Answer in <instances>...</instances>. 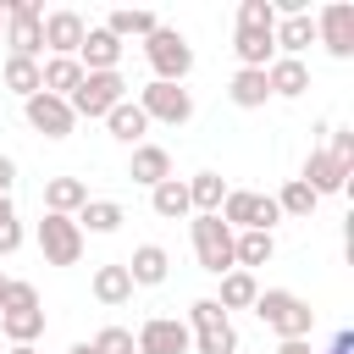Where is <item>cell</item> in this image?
Listing matches in <instances>:
<instances>
[{"label": "cell", "mask_w": 354, "mask_h": 354, "mask_svg": "<svg viewBox=\"0 0 354 354\" xmlns=\"http://www.w3.org/2000/svg\"><path fill=\"white\" fill-rule=\"evenodd\" d=\"M254 315H260V326H271L282 343L310 337V326H315V310H310L299 293H288V288H266V293L254 299Z\"/></svg>", "instance_id": "6da1fadb"}, {"label": "cell", "mask_w": 354, "mask_h": 354, "mask_svg": "<svg viewBox=\"0 0 354 354\" xmlns=\"http://www.w3.org/2000/svg\"><path fill=\"white\" fill-rule=\"evenodd\" d=\"M216 216H221L232 232H271V227L282 221L277 199H271V194H254V188H227V199H221Z\"/></svg>", "instance_id": "7a4b0ae2"}, {"label": "cell", "mask_w": 354, "mask_h": 354, "mask_svg": "<svg viewBox=\"0 0 354 354\" xmlns=\"http://www.w3.org/2000/svg\"><path fill=\"white\" fill-rule=\"evenodd\" d=\"M6 6V44L11 55L39 61L44 55V6L39 0H0Z\"/></svg>", "instance_id": "3957f363"}, {"label": "cell", "mask_w": 354, "mask_h": 354, "mask_svg": "<svg viewBox=\"0 0 354 354\" xmlns=\"http://www.w3.org/2000/svg\"><path fill=\"white\" fill-rule=\"evenodd\" d=\"M144 55H149V66H155V83H183V77L194 72V44H188L177 28H155V33L144 39Z\"/></svg>", "instance_id": "277c9868"}, {"label": "cell", "mask_w": 354, "mask_h": 354, "mask_svg": "<svg viewBox=\"0 0 354 354\" xmlns=\"http://www.w3.org/2000/svg\"><path fill=\"white\" fill-rule=\"evenodd\" d=\"M122 100H127V77L122 72H83V83L72 88L66 105H72V116H88L94 122V116H111Z\"/></svg>", "instance_id": "5b68a950"}, {"label": "cell", "mask_w": 354, "mask_h": 354, "mask_svg": "<svg viewBox=\"0 0 354 354\" xmlns=\"http://www.w3.org/2000/svg\"><path fill=\"white\" fill-rule=\"evenodd\" d=\"M149 122H166V127H183V122H194V94L183 88V83H144L138 88V100H133Z\"/></svg>", "instance_id": "8992f818"}, {"label": "cell", "mask_w": 354, "mask_h": 354, "mask_svg": "<svg viewBox=\"0 0 354 354\" xmlns=\"http://www.w3.org/2000/svg\"><path fill=\"white\" fill-rule=\"evenodd\" d=\"M194 254L210 277H227L232 271V227L221 216H194Z\"/></svg>", "instance_id": "52a82bcc"}, {"label": "cell", "mask_w": 354, "mask_h": 354, "mask_svg": "<svg viewBox=\"0 0 354 354\" xmlns=\"http://www.w3.org/2000/svg\"><path fill=\"white\" fill-rule=\"evenodd\" d=\"M39 249H44L50 266H77V260H83V232H77V221L44 210V221H39Z\"/></svg>", "instance_id": "ba28073f"}, {"label": "cell", "mask_w": 354, "mask_h": 354, "mask_svg": "<svg viewBox=\"0 0 354 354\" xmlns=\"http://www.w3.org/2000/svg\"><path fill=\"white\" fill-rule=\"evenodd\" d=\"M188 343H194L188 321H177V315H149V321L138 326V337H133V354H188Z\"/></svg>", "instance_id": "9c48e42d"}, {"label": "cell", "mask_w": 354, "mask_h": 354, "mask_svg": "<svg viewBox=\"0 0 354 354\" xmlns=\"http://www.w3.org/2000/svg\"><path fill=\"white\" fill-rule=\"evenodd\" d=\"M315 39L326 44V55L348 61V55H354V6H348V0L321 6V17H315Z\"/></svg>", "instance_id": "30bf717a"}, {"label": "cell", "mask_w": 354, "mask_h": 354, "mask_svg": "<svg viewBox=\"0 0 354 354\" xmlns=\"http://www.w3.org/2000/svg\"><path fill=\"white\" fill-rule=\"evenodd\" d=\"M22 116H28V127H33V133H44V138H66V133L77 127L72 105H66V100H55V94H44V88L22 100Z\"/></svg>", "instance_id": "8fae6325"}, {"label": "cell", "mask_w": 354, "mask_h": 354, "mask_svg": "<svg viewBox=\"0 0 354 354\" xmlns=\"http://www.w3.org/2000/svg\"><path fill=\"white\" fill-rule=\"evenodd\" d=\"M83 33H88V22H83L72 6H61V11H44V50H50V55H77Z\"/></svg>", "instance_id": "7c38bea8"}, {"label": "cell", "mask_w": 354, "mask_h": 354, "mask_svg": "<svg viewBox=\"0 0 354 354\" xmlns=\"http://www.w3.org/2000/svg\"><path fill=\"white\" fill-rule=\"evenodd\" d=\"M271 44H277V55H293V61H299V55L315 44V17H310V11H299V17H277Z\"/></svg>", "instance_id": "4fadbf2b"}, {"label": "cell", "mask_w": 354, "mask_h": 354, "mask_svg": "<svg viewBox=\"0 0 354 354\" xmlns=\"http://www.w3.org/2000/svg\"><path fill=\"white\" fill-rule=\"evenodd\" d=\"M116 61H122V39H111L105 28H88L77 44V66L83 72H116Z\"/></svg>", "instance_id": "5bb4252c"}, {"label": "cell", "mask_w": 354, "mask_h": 354, "mask_svg": "<svg viewBox=\"0 0 354 354\" xmlns=\"http://www.w3.org/2000/svg\"><path fill=\"white\" fill-rule=\"evenodd\" d=\"M299 183L321 199V194H343V188H348V171H343L326 149H310V160H304V177H299Z\"/></svg>", "instance_id": "9a60e30c"}, {"label": "cell", "mask_w": 354, "mask_h": 354, "mask_svg": "<svg viewBox=\"0 0 354 354\" xmlns=\"http://www.w3.org/2000/svg\"><path fill=\"white\" fill-rule=\"evenodd\" d=\"M122 266H127L133 288H160V282H166V271H171V254H166L160 243H138V249H133V260H122Z\"/></svg>", "instance_id": "2e32d148"}, {"label": "cell", "mask_w": 354, "mask_h": 354, "mask_svg": "<svg viewBox=\"0 0 354 354\" xmlns=\"http://www.w3.org/2000/svg\"><path fill=\"white\" fill-rule=\"evenodd\" d=\"M100 28H105L111 39H122V44H127V39H149V33L160 28V17H155V11H144V6H116Z\"/></svg>", "instance_id": "e0dca14e"}, {"label": "cell", "mask_w": 354, "mask_h": 354, "mask_svg": "<svg viewBox=\"0 0 354 354\" xmlns=\"http://www.w3.org/2000/svg\"><path fill=\"white\" fill-rule=\"evenodd\" d=\"M83 83V66H77V55H50L44 66H39V88L44 94H55V100H72V88Z\"/></svg>", "instance_id": "ac0fdd59"}, {"label": "cell", "mask_w": 354, "mask_h": 354, "mask_svg": "<svg viewBox=\"0 0 354 354\" xmlns=\"http://www.w3.org/2000/svg\"><path fill=\"white\" fill-rule=\"evenodd\" d=\"M266 88H271V94H282V100H299V94L310 88V66H304V61H293V55H277V61L266 66Z\"/></svg>", "instance_id": "d6986e66"}, {"label": "cell", "mask_w": 354, "mask_h": 354, "mask_svg": "<svg viewBox=\"0 0 354 354\" xmlns=\"http://www.w3.org/2000/svg\"><path fill=\"white\" fill-rule=\"evenodd\" d=\"M127 177H133V183H144V188H155V183H166V177H171V155H166L160 144H138V149H133V160H127Z\"/></svg>", "instance_id": "ffe728a7"}, {"label": "cell", "mask_w": 354, "mask_h": 354, "mask_svg": "<svg viewBox=\"0 0 354 354\" xmlns=\"http://www.w3.org/2000/svg\"><path fill=\"white\" fill-rule=\"evenodd\" d=\"M83 205H88L83 177H50V183H44V210H50V216H77Z\"/></svg>", "instance_id": "44dd1931"}, {"label": "cell", "mask_w": 354, "mask_h": 354, "mask_svg": "<svg viewBox=\"0 0 354 354\" xmlns=\"http://www.w3.org/2000/svg\"><path fill=\"white\" fill-rule=\"evenodd\" d=\"M72 221H77V232H83V238H88V232H100V238H105V232H116V227L127 221V210H122L116 199H88Z\"/></svg>", "instance_id": "7402d4cb"}, {"label": "cell", "mask_w": 354, "mask_h": 354, "mask_svg": "<svg viewBox=\"0 0 354 354\" xmlns=\"http://www.w3.org/2000/svg\"><path fill=\"white\" fill-rule=\"evenodd\" d=\"M227 100H232L238 111H260V105L271 100V88H266V72H249V66H238V72H232V83H227Z\"/></svg>", "instance_id": "603a6c76"}, {"label": "cell", "mask_w": 354, "mask_h": 354, "mask_svg": "<svg viewBox=\"0 0 354 354\" xmlns=\"http://www.w3.org/2000/svg\"><path fill=\"white\" fill-rule=\"evenodd\" d=\"M105 127H111V138H116V144H133V149H138V144H144V133H149V116H144L133 100H122V105L105 116Z\"/></svg>", "instance_id": "cb8c5ba5"}, {"label": "cell", "mask_w": 354, "mask_h": 354, "mask_svg": "<svg viewBox=\"0 0 354 354\" xmlns=\"http://www.w3.org/2000/svg\"><path fill=\"white\" fill-rule=\"evenodd\" d=\"M221 199H227L221 171H194V177H188V205H194V216H216Z\"/></svg>", "instance_id": "d4e9b609"}, {"label": "cell", "mask_w": 354, "mask_h": 354, "mask_svg": "<svg viewBox=\"0 0 354 354\" xmlns=\"http://www.w3.org/2000/svg\"><path fill=\"white\" fill-rule=\"evenodd\" d=\"M277 254V238L271 232H232V266L238 271H254Z\"/></svg>", "instance_id": "484cf974"}, {"label": "cell", "mask_w": 354, "mask_h": 354, "mask_svg": "<svg viewBox=\"0 0 354 354\" xmlns=\"http://www.w3.org/2000/svg\"><path fill=\"white\" fill-rule=\"evenodd\" d=\"M88 288H94V299H100L105 310H116V304L133 299V277H127V266H100Z\"/></svg>", "instance_id": "4316f807"}, {"label": "cell", "mask_w": 354, "mask_h": 354, "mask_svg": "<svg viewBox=\"0 0 354 354\" xmlns=\"http://www.w3.org/2000/svg\"><path fill=\"white\" fill-rule=\"evenodd\" d=\"M149 205H155V216H166V221H177V216H194V205H188V183H183V177H166V183H155V188H149Z\"/></svg>", "instance_id": "83f0119b"}, {"label": "cell", "mask_w": 354, "mask_h": 354, "mask_svg": "<svg viewBox=\"0 0 354 354\" xmlns=\"http://www.w3.org/2000/svg\"><path fill=\"white\" fill-rule=\"evenodd\" d=\"M0 332L11 337V343H39L44 337V310L33 304V310H0Z\"/></svg>", "instance_id": "f1b7e54d"}, {"label": "cell", "mask_w": 354, "mask_h": 354, "mask_svg": "<svg viewBox=\"0 0 354 354\" xmlns=\"http://www.w3.org/2000/svg\"><path fill=\"white\" fill-rule=\"evenodd\" d=\"M254 299H260L254 271H238V266H232V271L221 277V299H216V304H221V310H243V304H254Z\"/></svg>", "instance_id": "f546056e"}, {"label": "cell", "mask_w": 354, "mask_h": 354, "mask_svg": "<svg viewBox=\"0 0 354 354\" xmlns=\"http://www.w3.org/2000/svg\"><path fill=\"white\" fill-rule=\"evenodd\" d=\"M271 199H277V210H282V216H299V221H310V210L321 205L299 177H288V183H282V194H271Z\"/></svg>", "instance_id": "4dcf8cb0"}, {"label": "cell", "mask_w": 354, "mask_h": 354, "mask_svg": "<svg viewBox=\"0 0 354 354\" xmlns=\"http://www.w3.org/2000/svg\"><path fill=\"white\" fill-rule=\"evenodd\" d=\"M6 88L11 94H39V61H28V55H6Z\"/></svg>", "instance_id": "1f68e13d"}, {"label": "cell", "mask_w": 354, "mask_h": 354, "mask_svg": "<svg viewBox=\"0 0 354 354\" xmlns=\"http://www.w3.org/2000/svg\"><path fill=\"white\" fill-rule=\"evenodd\" d=\"M188 348H194V354H238V332H232V321H227V326H216V332H194Z\"/></svg>", "instance_id": "d6a6232c"}, {"label": "cell", "mask_w": 354, "mask_h": 354, "mask_svg": "<svg viewBox=\"0 0 354 354\" xmlns=\"http://www.w3.org/2000/svg\"><path fill=\"white\" fill-rule=\"evenodd\" d=\"M238 28H249V33H271V28H277L271 0H243V6H238Z\"/></svg>", "instance_id": "836d02e7"}, {"label": "cell", "mask_w": 354, "mask_h": 354, "mask_svg": "<svg viewBox=\"0 0 354 354\" xmlns=\"http://www.w3.org/2000/svg\"><path fill=\"white\" fill-rule=\"evenodd\" d=\"M216 326H227V310L216 299H194L188 304V332H216Z\"/></svg>", "instance_id": "e575fe53"}, {"label": "cell", "mask_w": 354, "mask_h": 354, "mask_svg": "<svg viewBox=\"0 0 354 354\" xmlns=\"http://www.w3.org/2000/svg\"><path fill=\"white\" fill-rule=\"evenodd\" d=\"M22 249V221H17V205L0 199V254H17Z\"/></svg>", "instance_id": "d590c367"}, {"label": "cell", "mask_w": 354, "mask_h": 354, "mask_svg": "<svg viewBox=\"0 0 354 354\" xmlns=\"http://www.w3.org/2000/svg\"><path fill=\"white\" fill-rule=\"evenodd\" d=\"M88 343H94L100 354H133V332H127V326H105V332H94Z\"/></svg>", "instance_id": "8d00e7d4"}, {"label": "cell", "mask_w": 354, "mask_h": 354, "mask_svg": "<svg viewBox=\"0 0 354 354\" xmlns=\"http://www.w3.org/2000/svg\"><path fill=\"white\" fill-rule=\"evenodd\" d=\"M348 177H354V127H332V149H326Z\"/></svg>", "instance_id": "74e56055"}, {"label": "cell", "mask_w": 354, "mask_h": 354, "mask_svg": "<svg viewBox=\"0 0 354 354\" xmlns=\"http://www.w3.org/2000/svg\"><path fill=\"white\" fill-rule=\"evenodd\" d=\"M33 304H39V288L11 277V282H6V299H0V310H33Z\"/></svg>", "instance_id": "f35d334b"}, {"label": "cell", "mask_w": 354, "mask_h": 354, "mask_svg": "<svg viewBox=\"0 0 354 354\" xmlns=\"http://www.w3.org/2000/svg\"><path fill=\"white\" fill-rule=\"evenodd\" d=\"M11 188H17V160L0 155V199H11Z\"/></svg>", "instance_id": "ab89813d"}, {"label": "cell", "mask_w": 354, "mask_h": 354, "mask_svg": "<svg viewBox=\"0 0 354 354\" xmlns=\"http://www.w3.org/2000/svg\"><path fill=\"white\" fill-rule=\"evenodd\" d=\"M326 354H354V332H348V326H343V332H337V337H332V348H326Z\"/></svg>", "instance_id": "60d3db41"}, {"label": "cell", "mask_w": 354, "mask_h": 354, "mask_svg": "<svg viewBox=\"0 0 354 354\" xmlns=\"http://www.w3.org/2000/svg\"><path fill=\"white\" fill-rule=\"evenodd\" d=\"M277 354H315V348H310V343H304V337H293V343H282V348H277Z\"/></svg>", "instance_id": "b9f144b4"}, {"label": "cell", "mask_w": 354, "mask_h": 354, "mask_svg": "<svg viewBox=\"0 0 354 354\" xmlns=\"http://www.w3.org/2000/svg\"><path fill=\"white\" fill-rule=\"evenodd\" d=\"M66 354H100V348H94V343H72Z\"/></svg>", "instance_id": "7bdbcfd3"}, {"label": "cell", "mask_w": 354, "mask_h": 354, "mask_svg": "<svg viewBox=\"0 0 354 354\" xmlns=\"http://www.w3.org/2000/svg\"><path fill=\"white\" fill-rule=\"evenodd\" d=\"M11 354H39V348L33 343H11Z\"/></svg>", "instance_id": "ee69618b"}, {"label": "cell", "mask_w": 354, "mask_h": 354, "mask_svg": "<svg viewBox=\"0 0 354 354\" xmlns=\"http://www.w3.org/2000/svg\"><path fill=\"white\" fill-rule=\"evenodd\" d=\"M6 282H11V277H6V271H0V299H6Z\"/></svg>", "instance_id": "f6af8a7d"}, {"label": "cell", "mask_w": 354, "mask_h": 354, "mask_svg": "<svg viewBox=\"0 0 354 354\" xmlns=\"http://www.w3.org/2000/svg\"><path fill=\"white\" fill-rule=\"evenodd\" d=\"M0 33H6V6H0Z\"/></svg>", "instance_id": "bcb514c9"}]
</instances>
